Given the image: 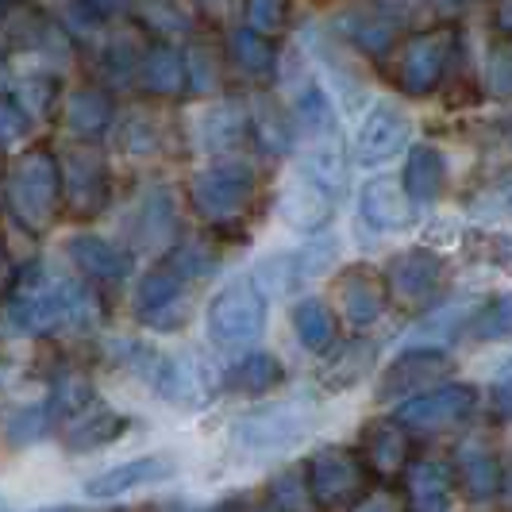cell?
I'll use <instances>...</instances> for the list:
<instances>
[{
	"mask_svg": "<svg viewBox=\"0 0 512 512\" xmlns=\"http://www.w3.org/2000/svg\"><path fill=\"white\" fill-rule=\"evenodd\" d=\"M320 424L312 401H274L255 412L235 416L228 428V447L243 459H270L301 447Z\"/></svg>",
	"mask_w": 512,
	"mask_h": 512,
	"instance_id": "cell-1",
	"label": "cell"
},
{
	"mask_svg": "<svg viewBox=\"0 0 512 512\" xmlns=\"http://www.w3.org/2000/svg\"><path fill=\"white\" fill-rule=\"evenodd\" d=\"M93 316H97L93 297L70 278L47 285H27L24 293H16L8 301V324L24 335H43L54 332V328H81Z\"/></svg>",
	"mask_w": 512,
	"mask_h": 512,
	"instance_id": "cell-2",
	"label": "cell"
},
{
	"mask_svg": "<svg viewBox=\"0 0 512 512\" xmlns=\"http://www.w3.org/2000/svg\"><path fill=\"white\" fill-rule=\"evenodd\" d=\"M62 201V174H58V158L43 147L27 151L12 174H8V205L20 216V224L31 231H43L54 224Z\"/></svg>",
	"mask_w": 512,
	"mask_h": 512,
	"instance_id": "cell-3",
	"label": "cell"
},
{
	"mask_svg": "<svg viewBox=\"0 0 512 512\" xmlns=\"http://www.w3.org/2000/svg\"><path fill=\"white\" fill-rule=\"evenodd\" d=\"M258 178L243 158H216L201 174H193L189 197L208 224H231L255 205Z\"/></svg>",
	"mask_w": 512,
	"mask_h": 512,
	"instance_id": "cell-4",
	"label": "cell"
},
{
	"mask_svg": "<svg viewBox=\"0 0 512 512\" xmlns=\"http://www.w3.org/2000/svg\"><path fill=\"white\" fill-rule=\"evenodd\" d=\"M205 328L216 347L224 351H243L262 339L266 332V301L255 293L251 282H231L224 285L212 305H208Z\"/></svg>",
	"mask_w": 512,
	"mask_h": 512,
	"instance_id": "cell-5",
	"label": "cell"
},
{
	"mask_svg": "<svg viewBox=\"0 0 512 512\" xmlns=\"http://www.w3.org/2000/svg\"><path fill=\"white\" fill-rule=\"evenodd\" d=\"M451 378H455V359L447 351H439V347H409V351H401L397 359L385 366L374 397L382 405L409 401V397H420V393L451 382Z\"/></svg>",
	"mask_w": 512,
	"mask_h": 512,
	"instance_id": "cell-6",
	"label": "cell"
},
{
	"mask_svg": "<svg viewBox=\"0 0 512 512\" xmlns=\"http://www.w3.org/2000/svg\"><path fill=\"white\" fill-rule=\"evenodd\" d=\"M455 43H459V31L451 24L443 27H428L420 35H412L409 43L397 54V85L409 93V97H424L432 93L443 74H447V62L455 54Z\"/></svg>",
	"mask_w": 512,
	"mask_h": 512,
	"instance_id": "cell-7",
	"label": "cell"
},
{
	"mask_svg": "<svg viewBox=\"0 0 512 512\" xmlns=\"http://www.w3.org/2000/svg\"><path fill=\"white\" fill-rule=\"evenodd\" d=\"M478 409V385L470 382H443L420 397L401 401V409L393 412V420L412 432H443L462 424L470 412Z\"/></svg>",
	"mask_w": 512,
	"mask_h": 512,
	"instance_id": "cell-8",
	"label": "cell"
},
{
	"mask_svg": "<svg viewBox=\"0 0 512 512\" xmlns=\"http://www.w3.org/2000/svg\"><path fill=\"white\" fill-rule=\"evenodd\" d=\"M154 389L162 401L181 405V409H205L208 401L216 397V370L205 359H197L193 351H181V355H162L154 362L151 374Z\"/></svg>",
	"mask_w": 512,
	"mask_h": 512,
	"instance_id": "cell-9",
	"label": "cell"
},
{
	"mask_svg": "<svg viewBox=\"0 0 512 512\" xmlns=\"http://www.w3.org/2000/svg\"><path fill=\"white\" fill-rule=\"evenodd\" d=\"M385 297L401 301V305H428L443 285V258L428 247H409L397 251L385 266Z\"/></svg>",
	"mask_w": 512,
	"mask_h": 512,
	"instance_id": "cell-10",
	"label": "cell"
},
{
	"mask_svg": "<svg viewBox=\"0 0 512 512\" xmlns=\"http://www.w3.org/2000/svg\"><path fill=\"white\" fill-rule=\"evenodd\" d=\"M412 143V120L405 108L378 101L359 124L355 135V162L359 166H382Z\"/></svg>",
	"mask_w": 512,
	"mask_h": 512,
	"instance_id": "cell-11",
	"label": "cell"
},
{
	"mask_svg": "<svg viewBox=\"0 0 512 512\" xmlns=\"http://www.w3.org/2000/svg\"><path fill=\"white\" fill-rule=\"evenodd\" d=\"M305 482L312 489V501L316 505H328L339 509L347 501H355L362 489V462L347 451V447H320L312 459H308Z\"/></svg>",
	"mask_w": 512,
	"mask_h": 512,
	"instance_id": "cell-12",
	"label": "cell"
},
{
	"mask_svg": "<svg viewBox=\"0 0 512 512\" xmlns=\"http://www.w3.org/2000/svg\"><path fill=\"white\" fill-rule=\"evenodd\" d=\"M178 474V462L166 451H151V455H139V459H128L120 466H108L101 474H93L85 482V497L89 501H112V497H124V493H135L143 486H158V482H170Z\"/></svg>",
	"mask_w": 512,
	"mask_h": 512,
	"instance_id": "cell-13",
	"label": "cell"
},
{
	"mask_svg": "<svg viewBox=\"0 0 512 512\" xmlns=\"http://www.w3.org/2000/svg\"><path fill=\"white\" fill-rule=\"evenodd\" d=\"M58 174H62L66 201L77 212H97L108 201V166H104L97 147H74V151H66L62 162H58Z\"/></svg>",
	"mask_w": 512,
	"mask_h": 512,
	"instance_id": "cell-14",
	"label": "cell"
},
{
	"mask_svg": "<svg viewBox=\"0 0 512 512\" xmlns=\"http://www.w3.org/2000/svg\"><path fill=\"white\" fill-rule=\"evenodd\" d=\"M139 316L158 328V332H174L181 320L189 316V301H185V282L170 266L151 270L139 282Z\"/></svg>",
	"mask_w": 512,
	"mask_h": 512,
	"instance_id": "cell-15",
	"label": "cell"
},
{
	"mask_svg": "<svg viewBox=\"0 0 512 512\" xmlns=\"http://www.w3.org/2000/svg\"><path fill=\"white\" fill-rule=\"evenodd\" d=\"M359 216L374 231H401L416 220V205L397 178H370L359 193Z\"/></svg>",
	"mask_w": 512,
	"mask_h": 512,
	"instance_id": "cell-16",
	"label": "cell"
},
{
	"mask_svg": "<svg viewBox=\"0 0 512 512\" xmlns=\"http://www.w3.org/2000/svg\"><path fill=\"white\" fill-rule=\"evenodd\" d=\"M332 212H335L332 193L320 189L316 181H308L305 174H297V178L278 193V216H282L293 231H301V235L324 231L328 220H332Z\"/></svg>",
	"mask_w": 512,
	"mask_h": 512,
	"instance_id": "cell-17",
	"label": "cell"
},
{
	"mask_svg": "<svg viewBox=\"0 0 512 512\" xmlns=\"http://www.w3.org/2000/svg\"><path fill=\"white\" fill-rule=\"evenodd\" d=\"M335 297L343 316L355 324V328H370L378 316L385 312V282L378 270L370 266H351L339 274L335 282Z\"/></svg>",
	"mask_w": 512,
	"mask_h": 512,
	"instance_id": "cell-18",
	"label": "cell"
},
{
	"mask_svg": "<svg viewBox=\"0 0 512 512\" xmlns=\"http://www.w3.org/2000/svg\"><path fill=\"white\" fill-rule=\"evenodd\" d=\"M66 255L85 278H101V282H120L131 270V255L124 247H116L104 235H89V231H81L66 243Z\"/></svg>",
	"mask_w": 512,
	"mask_h": 512,
	"instance_id": "cell-19",
	"label": "cell"
},
{
	"mask_svg": "<svg viewBox=\"0 0 512 512\" xmlns=\"http://www.w3.org/2000/svg\"><path fill=\"white\" fill-rule=\"evenodd\" d=\"M131 428V420L124 412H112V409H93V412H81L74 416V428L62 436L66 451L70 455H93L101 447H112L116 439H124Z\"/></svg>",
	"mask_w": 512,
	"mask_h": 512,
	"instance_id": "cell-20",
	"label": "cell"
},
{
	"mask_svg": "<svg viewBox=\"0 0 512 512\" xmlns=\"http://www.w3.org/2000/svg\"><path fill=\"white\" fill-rule=\"evenodd\" d=\"M455 470H459V482L466 489L470 501H493L501 489H505V470H501V459L489 451V447H474L466 443L455 455Z\"/></svg>",
	"mask_w": 512,
	"mask_h": 512,
	"instance_id": "cell-21",
	"label": "cell"
},
{
	"mask_svg": "<svg viewBox=\"0 0 512 512\" xmlns=\"http://www.w3.org/2000/svg\"><path fill=\"white\" fill-rule=\"evenodd\" d=\"M135 74L143 81V89L154 93V97H178L185 93L189 77H185V54L170 43H158V47H147L139 54V66Z\"/></svg>",
	"mask_w": 512,
	"mask_h": 512,
	"instance_id": "cell-22",
	"label": "cell"
},
{
	"mask_svg": "<svg viewBox=\"0 0 512 512\" xmlns=\"http://www.w3.org/2000/svg\"><path fill=\"white\" fill-rule=\"evenodd\" d=\"M401 185H405V193L412 197V205H432V201H439L443 189H447V158H443V151L428 147V143L412 147Z\"/></svg>",
	"mask_w": 512,
	"mask_h": 512,
	"instance_id": "cell-23",
	"label": "cell"
},
{
	"mask_svg": "<svg viewBox=\"0 0 512 512\" xmlns=\"http://www.w3.org/2000/svg\"><path fill=\"white\" fill-rule=\"evenodd\" d=\"M174 228H178V216H174L170 189H147V197L135 205V220H131L135 243L139 247H162V243L174 239Z\"/></svg>",
	"mask_w": 512,
	"mask_h": 512,
	"instance_id": "cell-24",
	"label": "cell"
},
{
	"mask_svg": "<svg viewBox=\"0 0 512 512\" xmlns=\"http://www.w3.org/2000/svg\"><path fill=\"white\" fill-rule=\"evenodd\" d=\"M362 459L370 462L378 474H397L409 462V436H405V428L393 416L370 424L362 432Z\"/></svg>",
	"mask_w": 512,
	"mask_h": 512,
	"instance_id": "cell-25",
	"label": "cell"
},
{
	"mask_svg": "<svg viewBox=\"0 0 512 512\" xmlns=\"http://www.w3.org/2000/svg\"><path fill=\"white\" fill-rule=\"evenodd\" d=\"M243 135H247V112L231 101L212 104L208 112H201V120H197V143L208 154H224L231 147H239Z\"/></svg>",
	"mask_w": 512,
	"mask_h": 512,
	"instance_id": "cell-26",
	"label": "cell"
},
{
	"mask_svg": "<svg viewBox=\"0 0 512 512\" xmlns=\"http://www.w3.org/2000/svg\"><path fill=\"white\" fill-rule=\"evenodd\" d=\"M301 174H305L308 181H316L320 189H328L332 197L347 185V151H343V143H339V131L308 143Z\"/></svg>",
	"mask_w": 512,
	"mask_h": 512,
	"instance_id": "cell-27",
	"label": "cell"
},
{
	"mask_svg": "<svg viewBox=\"0 0 512 512\" xmlns=\"http://www.w3.org/2000/svg\"><path fill=\"white\" fill-rule=\"evenodd\" d=\"M409 505L412 512H447L451 509V470L443 462H420L409 470Z\"/></svg>",
	"mask_w": 512,
	"mask_h": 512,
	"instance_id": "cell-28",
	"label": "cell"
},
{
	"mask_svg": "<svg viewBox=\"0 0 512 512\" xmlns=\"http://www.w3.org/2000/svg\"><path fill=\"white\" fill-rule=\"evenodd\" d=\"M332 97H328V89L324 85H316V81H308L305 89L297 93V104H293V131L297 135H305L308 143L312 139H324V135H335V116H332Z\"/></svg>",
	"mask_w": 512,
	"mask_h": 512,
	"instance_id": "cell-29",
	"label": "cell"
},
{
	"mask_svg": "<svg viewBox=\"0 0 512 512\" xmlns=\"http://www.w3.org/2000/svg\"><path fill=\"white\" fill-rule=\"evenodd\" d=\"M66 124H70V131L81 135V139L101 135V131L112 124V101H108V93L93 89V85L74 89L70 101H66Z\"/></svg>",
	"mask_w": 512,
	"mask_h": 512,
	"instance_id": "cell-30",
	"label": "cell"
},
{
	"mask_svg": "<svg viewBox=\"0 0 512 512\" xmlns=\"http://www.w3.org/2000/svg\"><path fill=\"white\" fill-rule=\"evenodd\" d=\"M251 285H255V293L266 301H282L289 297L297 285H301V270H297V255L293 251H278V255H266L262 262L255 266V274H251Z\"/></svg>",
	"mask_w": 512,
	"mask_h": 512,
	"instance_id": "cell-31",
	"label": "cell"
},
{
	"mask_svg": "<svg viewBox=\"0 0 512 512\" xmlns=\"http://www.w3.org/2000/svg\"><path fill=\"white\" fill-rule=\"evenodd\" d=\"M282 378H285V366L278 355H270V351H251L247 359H239V366L231 370L228 385L235 393L258 397V393H270L274 385H282Z\"/></svg>",
	"mask_w": 512,
	"mask_h": 512,
	"instance_id": "cell-32",
	"label": "cell"
},
{
	"mask_svg": "<svg viewBox=\"0 0 512 512\" xmlns=\"http://www.w3.org/2000/svg\"><path fill=\"white\" fill-rule=\"evenodd\" d=\"M293 332L305 343L308 351H328L335 339V316L332 308L316 297H305L301 305L293 308Z\"/></svg>",
	"mask_w": 512,
	"mask_h": 512,
	"instance_id": "cell-33",
	"label": "cell"
},
{
	"mask_svg": "<svg viewBox=\"0 0 512 512\" xmlns=\"http://www.w3.org/2000/svg\"><path fill=\"white\" fill-rule=\"evenodd\" d=\"M228 47H231L235 66L251 77H266L270 70H274V62H278V51H274L270 35H258V31H251V27L231 31Z\"/></svg>",
	"mask_w": 512,
	"mask_h": 512,
	"instance_id": "cell-34",
	"label": "cell"
},
{
	"mask_svg": "<svg viewBox=\"0 0 512 512\" xmlns=\"http://www.w3.org/2000/svg\"><path fill=\"white\" fill-rule=\"evenodd\" d=\"M251 124H255V135L258 143L266 147L270 154H289L293 151V143H297V131H293V116L282 112L274 101H255V116H251Z\"/></svg>",
	"mask_w": 512,
	"mask_h": 512,
	"instance_id": "cell-35",
	"label": "cell"
},
{
	"mask_svg": "<svg viewBox=\"0 0 512 512\" xmlns=\"http://www.w3.org/2000/svg\"><path fill=\"white\" fill-rule=\"evenodd\" d=\"M166 266H170L185 285L201 282V278H212V274L220 270V251L208 247L205 239H185L181 247L170 251V262H166Z\"/></svg>",
	"mask_w": 512,
	"mask_h": 512,
	"instance_id": "cell-36",
	"label": "cell"
},
{
	"mask_svg": "<svg viewBox=\"0 0 512 512\" xmlns=\"http://www.w3.org/2000/svg\"><path fill=\"white\" fill-rule=\"evenodd\" d=\"M93 405V382L85 378V374H62L58 382H54V393L51 401H47V409H51V420L54 416H66V420H74L81 412Z\"/></svg>",
	"mask_w": 512,
	"mask_h": 512,
	"instance_id": "cell-37",
	"label": "cell"
},
{
	"mask_svg": "<svg viewBox=\"0 0 512 512\" xmlns=\"http://www.w3.org/2000/svg\"><path fill=\"white\" fill-rule=\"evenodd\" d=\"M47 428H51V409H47V401H35V405H24L8 416L4 436L12 447H31L35 439L47 436Z\"/></svg>",
	"mask_w": 512,
	"mask_h": 512,
	"instance_id": "cell-38",
	"label": "cell"
},
{
	"mask_svg": "<svg viewBox=\"0 0 512 512\" xmlns=\"http://www.w3.org/2000/svg\"><path fill=\"white\" fill-rule=\"evenodd\" d=\"M270 505L274 512H316L320 505L312 501V489H308L305 474L301 470H285L270 482Z\"/></svg>",
	"mask_w": 512,
	"mask_h": 512,
	"instance_id": "cell-39",
	"label": "cell"
},
{
	"mask_svg": "<svg viewBox=\"0 0 512 512\" xmlns=\"http://www.w3.org/2000/svg\"><path fill=\"white\" fill-rule=\"evenodd\" d=\"M54 93H58V85H54V77H43V74H31V77H20L16 81V108L24 112L27 120H43L47 112L54 108Z\"/></svg>",
	"mask_w": 512,
	"mask_h": 512,
	"instance_id": "cell-40",
	"label": "cell"
},
{
	"mask_svg": "<svg viewBox=\"0 0 512 512\" xmlns=\"http://www.w3.org/2000/svg\"><path fill=\"white\" fill-rule=\"evenodd\" d=\"M347 35L359 43L362 51L378 54V51H385V47L393 43L397 27H393V20H385V16H374V12H355V16L347 20Z\"/></svg>",
	"mask_w": 512,
	"mask_h": 512,
	"instance_id": "cell-41",
	"label": "cell"
},
{
	"mask_svg": "<svg viewBox=\"0 0 512 512\" xmlns=\"http://www.w3.org/2000/svg\"><path fill=\"white\" fill-rule=\"evenodd\" d=\"M139 16H143V27H151L158 35H189L193 31V20L185 8H178V0H143Z\"/></svg>",
	"mask_w": 512,
	"mask_h": 512,
	"instance_id": "cell-42",
	"label": "cell"
},
{
	"mask_svg": "<svg viewBox=\"0 0 512 512\" xmlns=\"http://www.w3.org/2000/svg\"><path fill=\"white\" fill-rule=\"evenodd\" d=\"M243 16L258 35H278L289 24V0H243Z\"/></svg>",
	"mask_w": 512,
	"mask_h": 512,
	"instance_id": "cell-43",
	"label": "cell"
},
{
	"mask_svg": "<svg viewBox=\"0 0 512 512\" xmlns=\"http://www.w3.org/2000/svg\"><path fill=\"white\" fill-rule=\"evenodd\" d=\"M335 255H339V239H335V235H316V239L308 243L305 251L297 255V270H301V282L316 278V274H324V270H328V266L335 262Z\"/></svg>",
	"mask_w": 512,
	"mask_h": 512,
	"instance_id": "cell-44",
	"label": "cell"
},
{
	"mask_svg": "<svg viewBox=\"0 0 512 512\" xmlns=\"http://www.w3.org/2000/svg\"><path fill=\"white\" fill-rule=\"evenodd\" d=\"M185 77L197 93H212L220 85V66L216 54H208V47H189L185 51Z\"/></svg>",
	"mask_w": 512,
	"mask_h": 512,
	"instance_id": "cell-45",
	"label": "cell"
},
{
	"mask_svg": "<svg viewBox=\"0 0 512 512\" xmlns=\"http://www.w3.org/2000/svg\"><path fill=\"white\" fill-rule=\"evenodd\" d=\"M470 328H478L474 335H478V339H486V343L505 339V335H509V297H497V301L482 305L478 320H470Z\"/></svg>",
	"mask_w": 512,
	"mask_h": 512,
	"instance_id": "cell-46",
	"label": "cell"
},
{
	"mask_svg": "<svg viewBox=\"0 0 512 512\" xmlns=\"http://www.w3.org/2000/svg\"><path fill=\"white\" fill-rule=\"evenodd\" d=\"M162 147V131L151 116H135L124 128V151L128 154H154Z\"/></svg>",
	"mask_w": 512,
	"mask_h": 512,
	"instance_id": "cell-47",
	"label": "cell"
},
{
	"mask_svg": "<svg viewBox=\"0 0 512 512\" xmlns=\"http://www.w3.org/2000/svg\"><path fill=\"white\" fill-rule=\"evenodd\" d=\"M27 139V116L16 108V101L0 97V151L4 147H16Z\"/></svg>",
	"mask_w": 512,
	"mask_h": 512,
	"instance_id": "cell-48",
	"label": "cell"
},
{
	"mask_svg": "<svg viewBox=\"0 0 512 512\" xmlns=\"http://www.w3.org/2000/svg\"><path fill=\"white\" fill-rule=\"evenodd\" d=\"M486 81L489 89H493V97H509V51L505 47H497V54L489 58Z\"/></svg>",
	"mask_w": 512,
	"mask_h": 512,
	"instance_id": "cell-49",
	"label": "cell"
},
{
	"mask_svg": "<svg viewBox=\"0 0 512 512\" xmlns=\"http://www.w3.org/2000/svg\"><path fill=\"white\" fill-rule=\"evenodd\" d=\"M97 16H116V12H128V4L131 0H85Z\"/></svg>",
	"mask_w": 512,
	"mask_h": 512,
	"instance_id": "cell-50",
	"label": "cell"
},
{
	"mask_svg": "<svg viewBox=\"0 0 512 512\" xmlns=\"http://www.w3.org/2000/svg\"><path fill=\"white\" fill-rule=\"evenodd\" d=\"M355 512H393V501L385 497V493H378V497H370V501H362Z\"/></svg>",
	"mask_w": 512,
	"mask_h": 512,
	"instance_id": "cell-51",
	"label": "cell"
},
{
	"mask_svg": "<svg viewBox=\"0 0 512 512\" xmlns=\"http://www.w3.org/2000/svg\"><path fill=\"white\" fill-rule=\"evenodd\" d=\"M493 397H497V409H501V420L509 416V385H505V378L493 385Z\"/></svg>",
	"mask_w": 512,
	"mask_h": 512,
	"instance_id": "cell-52",
	"label": "cell"
},
{
	"mask_svg": "<svg viewBox=\"0 0 512 512\" xmlns=\"http://www.w3.org/2000/svg\"><path fill=\"white\" fill-rule=\"evenodd\" d=\"M35 512H77L74 505H47V509H35Z\"/></svg>",
	"mask_w": 512,
	"mask_h": 512,
	"instance_id": "cell-53",
	"label": "cell"
},
{
	"mask_svg": "<svg viewBox=\"0 0 512 512\" xmlns=\"http://www.w3.org/2000/svg\"><path fill=\"white\" fill-rule=\"evenodd\" d=\"M4 270H8V262H4V255H0V278H4Z\"/></svg>",
	"mask_w": 512,
	"mask_h": 512,
	"instance_id": "cell-54",
	"label": "cell"
},
{
	"mask_svg": "<svg viewBox=\"0 0 512 512\" xmlns=\"http://www.w3.org/2000/svg\"><path fill=\"white\" fill-rule=\"evenodd\" d=\"M0 512H8V501H4V497H0Z\"/></svg>",
	"mask_w": 512,
	"mask_h": 512,
	"instance_id": "cell-55",
	"label": "cell"
},
{
	"mask_svg": "<svg viewBox=\"0 0 512 512\" xmlns=\"http://www.w3.org/2000/svg\"><path fill=\"white\" fill-rule=\"evenodd\" d=\"M0 4H20V0H0Z\"/></svg>",
	"mask_w": 512,
	"mask_h": 512,
	"instance_id": "cell-56",
	"label": "cell"
}]
</instances>
